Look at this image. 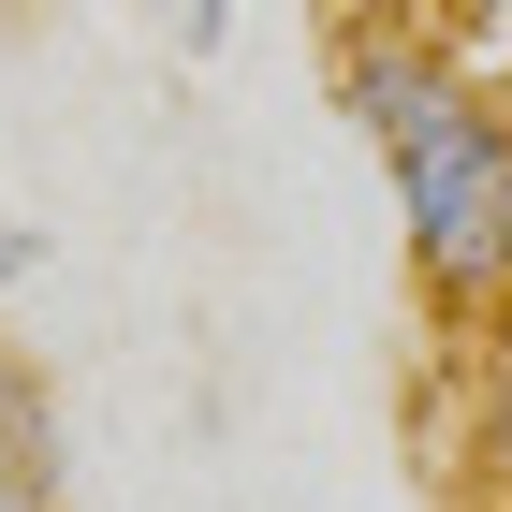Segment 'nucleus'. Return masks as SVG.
I'll return each instance as SVG.
<instances>
[{"mask_svg":"<svg viewBox=\"0 0 512 512\" xmlns=\"http://www.w3.org/2000/svg\"><path fill=\"white\" fill-rule=\"evenodd\" d=\"M161 15H176V44H191V59H220V44H235V0H161Z\"/></svg>","mask_w":512,"mask_h":512,"instance_id":"nucleus-3","label":"nucleus"},{"mask_svg":"<svg viewBox=\"0 0 512 512\" xmlns=\"http://www.w3.org/2000/svg\"><path fill=\"white\" fill-rule=\"evenodd\" d=\"M366 147H381L410 278H425L454 322H498V278H512V132H498V88L454 59V74H439L425 103H395Z\"/></svg>","mask_w":512,"mask_h":512,"instance_id":"nucleus-1","label":"nucleus"},{"mask_svg":"<svg viewBox=\"0 0 512 512\" xmlns=\"http://www.w3.org/2000/svg\"><path fill=\"white\" fill-rule=\"evenodd\" d=\"M0 512H74V483H59V395H44V366L0 337Z\"/></svg>","mask_w":512,"mask_h":512,"instance_id":"nucleus-2","label":"nucleus"},{"mask_svg":"<svg viewBox=\"0 0 512 512\" xmlns=\"http://www.w3.org/2000/svg\"><path fill=\"white\" fill-rule=\"evenodd\" d=\"M337 15H439V0H322V30H337Z\"/></svg>","mask_w":512,"mask_h":512,"instance_id":"nucleus-4","label":"nucleus"},{"mask_svg":"<svg viewBox=\"0 0 512 512\" xmlns=\"http://www.w3.org/2000/svg\"><path fill=\"white\" fill-rule=\"evenodd\" d=\"M0 15H15V0H0Z\"/></svg>","mask_w":512,"mask_h":512,"instance_id":"nucleus-5","label":"nucleus"}]
</instances>
